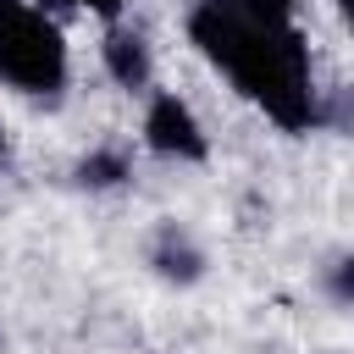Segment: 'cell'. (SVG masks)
I'll use <instances>...</instances> for the list:
<instances>
[{
  "instance_id": "2",
  "label": "cell",
  "mask_w": 354,
  "mask_h": 354,
  "mask_svg": "<svg viewBox=\"0 0 354 354\" xmlns=\"http://www.w3.org/2000/svg\"><path fill=\"white\" fill-rule=\"evenodd\" d=\"M0 83L33 100L66 88V39L33 0H0Z\"/></svg>"
},
{
  "instance_id": "5",
  "label": "cell",
  "mask_w": 354,
  "mask_h": 354,
  "mask_svg": "<svg viewBox=\"0 0 354 354\" xmlns=\"http://www.w3.org/2000/svg\"><path fill=\"white\" fill-rule=\"evenodd\" d=\"M149 266H155L166 282H199V271H205V249H199L177 221H166V227L155 232V243H149Z\"/></svg>"
},
{
  "instance_id": "6",
  "label": "cell",
  "mask_w": 354,
  "mask_h": 354,
  "mask_svg": "<svg viewBox=\"0 0 354 354\" xmlns=\"http://www.w3.org/2000/svg\"><path fill=\"white\" fill-rule=\"evenodd\" d=\"M127 177H133V160H127V149H116V144H105V149H94V155L77 160V183H83V188H116V183H127Z\"/></svg>"
},
{
  "instance_id": "3",
  "label": "cell",
  "mask_w": 354,
  "mask_h": 354,
  "mask_svg": "<svg viewBox=\"0 0 354 354\" xmlns=\"http://www.w3.org/2000/svg\"><path fill=\"white\" fill-rule=\"evenodd\" d=\"M144 144L166 160H205L210 144H205V127L199 116L177 100V94H155L149 111H144Z\"/></svg>"
},
{
  "instance_id": "10",
  "label": "cell",
  "mask_w": 354,
  "mask_h": 354,
  "mask_svg": "<svg viewBox=\"0 0 354 354\" xmlns=\"http://www.w3.org/2000/svg\"><path fill=\"white\" fill-rule=\"evenodd\" d=\"M343 6V17H348V28H354V0H337Z\"/></svg>"
},
{
  "instance_id": "7",
  "label": "cell",
  "mask_w": 354,
  "mask_h": 354,
  "mask_svg": "<svg viewBox=\"0 0 354 354\" xmlns=\"http://www.w3.org/2000/svg\"><path fill=\"white\" fill-rule=\"evenodd\" d=\"M326 293H332L337 304H354V254H348V260H337V266L326 271Z\"/></svg>"
},
{
  "instance_id": "9",
  "label": "cell",
  "mask_w": 354,
  "mask_h": 354,
  "mask_svg": "<svg viewBox=\"0 0 354 354\" xmlns=\"http://www.w3.org/2000/svg\"><path fill=\"white\" fill-rule=\"evenodd\" d=\"M249 6H260V11H282V17H293V0H249Z\"/></svg>"
},
{
  "instance_id": "8",
  "label": "cell",
  "mask_w": 354,
  "mask_h": 354,
  "mask_svg": "<svg viewBox=\"0 0 354 354\" xmlns=\"http://www.w3.org/2000/svg\"><path fill=\"white\" fill-rule=\"evenodd\" d=\"M33 6H39V11H66V6H88L94 17H105V22H116L127 0H33Z\"/></svg>"
},
{
  "instance_id": "1",
  "label": "cell",
  "mask_w": 354,
  "mask_h": 354,
  "mask_svg": "<svg viewBox=\"0 0 354 354\" xmlns=\"http://www.w3.org/2000/svg\"><path fill=\"white\" fill-rule=\"evenodd\" d=\"M188 39L199 55L254 100L282 133L315 127V83H310V44L282 11H260L249 0H199L188 11Z\"/></svg>"
},
{
  "instance_id": "11",
  "label": "cell",
  "mask_w": 354,
  "mask_h": 354,
  "mask_svg": "<svg viewBox=\"0 0 354 354\" xmlns=\"http://www.w3.org/2000/svg\"><path fill=\"white\" fill-rule=\"evenodd\" d=\"M0 144H6V133H0Z\"/></svg>"
},
{
  "instance_id": "4",
  "label": "cell",
  "mask_w": 354,
  "mask_h": 354,
  "mask_svg": "<svg viewBox=\"0 0 354 354\" xmlns=\"http://www.w3.org/2000/svg\"><path fill=\"white\" fill-rule=\"evenodd\" d=\"M100 55H105V72H111L122 88H149L155 61H149L144 33H133V28H111V33H105V44H100Z\"/></svg>"
}]
</instances>
